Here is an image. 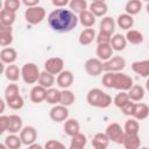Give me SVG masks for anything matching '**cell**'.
I'll return each mask as SVG.
<instances>
[{"label": "cell", "mask_w": 149, "mask_h": 149, "mask_svg": "<svg viewBox=\"0 0 149 149\" xmlns=\"http://www.w3.org/2000/svg\"><path fill=\"white\" fill-rule=\"evenodd\" d=\"M48 24L54 31L57 33H69L78 24V15H76L70 9L56 8L49 13Z\"/></svg>", "instance_id": "6da1fadb"}, {"label": "cell", "mask_w": 149, "mask_h": 149, "mask_svg": "<svg viewBox=\"0 0 149 149\" xmlns=\"http://www.w3.org/2000/svg\"><path fill=\"white\" fill-rule=\"evenodd\" d=\"M101 83L107 88H115L123 92H128L134 85L133 78L123 72H105Z\"/></svg>", "instance_id": "7a4b0ae2"}, {"label": "cell", "mask_w": 149, "mask_h": 149, "mask_svg": "<svg viewBox=\"0 0 149 149\" xmlns=\"http://www.w3.org/2000/svg\"><path fill=\"white\" fill-rule=\"evenodd\" d=\"M86 101L90 106L92 107H98V108H107L112 104V97L104 92L100 88H91L87 92L86 95Z\"/></svg>", "instance_id": "3957f363"}, {"label": "cell", "mask_w": 149, "mask_h": 149, "mask_svg": "<svg viewBox=\"0 0 149 149\" xmlns=\"http://www.w3.org/2000/svg\"><path fill=\"white\" fill-rule=\"evenodd\" d=\"M41 71L35 63H26L21 68V78L26 84L38 83Z\"/></svg>", "instance_id": "277c9868"}, {"label": "cell", "mask_w": 149, "mask_h": 149, "mask_svg": "<svg viewBox=\"0 0 149 149\" xmlns=\"http://www.w3.org/2000/svg\"><path fill=\"white\" fill-rule=\"evenodd\" d=\"M45 9L42 6H35L24 10V19L29 24H38L45 19Z\"/></svg>", "instance_id": "5b68a950"}, {"label": "cell", "mask_w": 149, "mask_h": 149, "mask_svg": "<svg viewBox=\"0 0 149 149\" xmlns=\"http://www.w3.org/2000/svg\"><path fill=\"white\" fill-rule=\"evenodd\" d=\"M105 133L108 136L109 141H112L114 143H118V144H122L123 139L126 136V133H125L123 128L119 123H116V122L109 123L106 127V132Z\"/></svg>", "instance_id": "8992f818"}, {"label": "cell", "mask_w": 149, "mask_h": 149, "mask_svg": "<svg viewBox=\"0 0 149 149\" xmlns=\"http://www.w3.org/2000/svg\"><path fill=\"white\" fill-rule=\"evenodd\" d=\"M126 66V59L121 56H113L111 59L104 62L102 69L105 72H121Z\"/></svg>", "instance_id": "52a82bcc"}, {"label": "cell", "mask_w": 149, "mask_h": 149, "mask_svg": "<svg viewBox=\"0 0 149 149\" xmlns=\"http://www.w3.org/2000/svg\"><path fill=\"white\" fill-rule=\"evenodd\" d=\"M44 71L51 74H59L64 71V61L61 57H51L44 62Z\"/></svg>", "instance_id": "ba28073f"}, {"label": "cell", "mask_w": 149, "mask_h": 149, "mask_svg": "<svg viewBox=\"0 0 149 149\" xmlns=\"http://www.w3.org/2000/svg\"><path fill=\"white\" fill-rule=\"evenodd\" d=\"M102 64H104V62H101L99 58H88L84 64V69L88 76L97 77V76L101 74L104 71Z\"/></svg>", "instance_id": "9c48e42d"}, {"label": "cell", "mask_w": 149, "mask_h": 149, "mask_svg": "<svg viewBox=\"0 0 149 149\" xmlns=\"http://www.w3.org/2000/svg\"><path fill=\"white\" fill-rule=\"evenodd\" d=\"M49 116L54 122H65L69 119V109H68V107H65L61 104L55 105L50 109Z\"/></svg>", "instance_id": "30bf717a"}, {"label": "cell", "mask_w": 149, "mask_h": 149, "mask_svg": "<svg viewBox=\"0 0 149 149\" xmlns=\"http://www.w3.org/2000/svg\"><path fill=\"white\" fill-rule=\"evenodd\" d=\"M20 139L22 141V144L26 146H30L33 143L36 142L37 139V132L33 126H26L22 128V130L20 132Z\"/></svg>", "instance_id": "8fae6325"}, {"label": "cell", "mask_w": 149, "mask_h": 149, "mask_svg": "<svg viewBox=\"0 0 149 149\" xmlns=\"http://www.w3.org/2000/svg\"><path fill=\"white\" fill-rule=\"evenodd\" d=\"M73 80H74V76L70 70H64L56 78V83H57L58 87H61L62 90L69 88L73 84Z\"/></svg>", "instance_id": "7c38bea8"}, {"label": "cell", "mask_w": 149, "mask_h": 149, "mask_svg": "<svg viewBox=\"0 0 149 149\" xmlns=\"http://www.w3.org/2000/svg\"><path fill=\"white\" fill-rule=\"evenodd\" d=\"M88 10L95 16V17H105L107 10H108V6L105 1L101 0H95L92 1L88 5Z\"/></svg>", "instance_id": "4fadbf2b"}, {"label": "cell", "mask_w": 149, "mask_h": 149, "mask_svg": "<svg viewBox=\"0 0 149 149\" xmlns=\"http://www.w3.org/2000/svg\"><path fill=\"white\" fill-rule=\"evenodd\" d=\"M132 70L144 78H149V59H143V61H135L132 63Z\"/></svg>", "instance_id": "5bb4252c"}, {"label": "cell", "mask_w": 149, "mask_h": 149, "mask_svg": "<svg viewBox=\"0 0 149 149\" xmlns=\"http://www.w3.org/2000/svg\"><path fill=\"white\" fill-rule=\"evenodd\" d=\"M113 49L111 47V44H97V49H95V54H97V58H99L101 62H106L108 59H111L113 57Z\"/></svg>", "instance_id": "9a60e30c"}, {"label": "cell", "mask_w": 149, "mask_h": 149, "mask_svg": "<svg viewBox=\"0 0 149 149\" xmlns=\"http://www.w3.org/2000/svg\"><path fill=\"white\" fill-rule=\"evenodd\" d=\"M17 58V52L14 48H3L1 51H0V59H1V63L2 64H14V62L16 61Z\"/></svg>", "instance_id": "2e32d148"}, {"label": "cell", "mask_w": 149, "mask_h": 149, "mask_svg": "<svg viewBox=\"0 0 149 149\" xmlns=\"http://www.w3.org/2000/svg\"><path fill=\"white\" fill-rule=\"evenodd\" d=\"M95 37H97V34H95V30L93 28H85L84 30L80 31L78 41H79V44L85 47V45L91 44L95 40Z\"/></svg>", "instance_id": "e0dca14e"}, {"label": "cell", "mask_w": 149, "mask_h": 149, "mask_svg": "<svg viewBox=\"0 0 149 149\" xmlns=\"http://www.w3.org/2000/svg\"><path fill=\"white\" fill-rule=\"evenodd\" d=\"M63 129H64V133H65L66 135H69L70 137H72V136H74V135H77V134L80 133V125H79L78 120H76V119H70V118H69V119L64 122Z\"/></svg>", "instance_id": "ac0fdd59"}, {"label": "cell", "mask_w": 149, "mask_h": 149, "mask_svg": "<svg viewBox=\"0 0 149 149\" xmlns=\"http://www.w3.org/2000/svg\"><path fill=\"white\" fill-rule=\"evenodd\" d=\"M13 42V28L0 24V45L7 47Z\"/></svg>", "instance_id": "d6986e66"}, {"label": "cell", "mask_w": 149, "mask_h": 149, "mask_svg": "<svg viewBox=\"0 0 149 149\" xmlns=\"http://www.w3.org/2000/svg\"><path fill=\"white\" fill-rule=\"evenodd\" d=\"M45 94H47V88H44L41 85H35L30 90V100L34 104H40L42 101H45Z\"/></svg>", "instance_id": "ffe728a7"}, {"label": "cell", "mask_w": 149, "mask_h": 149, "mask_svg": "<svg viewBox=\"0 0 149 149\" xmlns=\"http://www.w3.org/2000/svg\"><path fill=\"white\" fill-rule=\"evenodd\" d=\"M22 128H23V122H22L21 116L16 114L9 115V125H8L7 132L10 134H17L22 130Z\"/></svg>", "instance_id": "44dd1931"}, {"label": "cell", "mask_w": 149, "mask_h": 149, "mask_svg": "<svg viewBox=\"0 0 149 149\" xmlns=\"http://www.w3.org/2000/svg\"><path fill=\"white\" fill-rule=\"evenodd\" d=\"M115 26H116V22L114 21L112 16H105L101 19L99 23V31H104V33L112 35L115 30Z\"/></svg>", "instance_id": "7402d4cb"}, {"label": "cell", "mask_w": 149, "mask_h": 149, "mask_svg": "<svg viewBox=\"0 0 149 149\" xmlns=\"http://www.w3.org/2000/svg\"><path fill=\"white\" fill-rule=\"evenodd\" d=\"M149 115V106L144 102H135V109H134V114L133 118L136 119L137 121L140 120H144L147 119Z\"/></svg>", "instance_id": "603a6c76"}, {"label": "cell", "mask_w": 149, "mask_h": 149, "mask_svg": "<svg viewBox=\"0 0 149 149\" xmlns=\"http://www.w3.org/2000/svg\"><path fill=\"white\" fill-rule=\"evenodd\" d=\"M3 74H5V77L9 81L15 83L21 77V69H19V66L15 65V64H10V65H7L6 66V69L3 71Z\"/></svg>", "instance_id": "cb8c5ba5"}, {"label": "cell", "mask_w": 149, "mask_h": 149, "mask_svg": "<svg viewBox=\"0 0 149 149\" xmlns=\"http://www.w3.org/2000/svg\"><path fill=\"white\" fill-rule=\"evenodd\" d=\"M127 43H128V42H127L125 35H121V34H114V35L112 36V40H111V47H112V49L115 50V51H122V50H125Z\"/></svg>", "instance_id": "d4e9b609"}, {"label": "cell", "mask_w": 149, "mask_h": 149, "mask_svg": "<svg viewBox=\"0 0 149 149\" xmlns=\"http://www.w3.org/2000/svg\"><path fill=\"white\" fill-rule=\"evenodd\" d=\"M78 20H79L80 24H81L83 27H85V28H91V27H93L94 23H95V16H94L88 9L84 10L83 13H80V14L78 15Z\"/></svg>", "instance_id": "484cf974"}, {"label": "cell", "mask_w": 149, "mask_h": 149, "mask_svg": "<svg viewBox=\"0 0 149 149\" xmlns=\"http://www.w3.org/2000/svg\"><path fill=\"white\" fill-rule=\"evenodd\" d=\"M116 24L121 28V29H123V30H130V28L134 26V19H133V16L132 15H128V14H120L119 16H118V19H116Z\"/></svg>", "instance_id": "4316f807"}, {"label": "cell", "mask_w": 149, "mask_h": 149, "mask_svg": "<svg viewBox=\"0 0 149 149\" xmlns=\"http://www.w3.org/2000/svg\"><path fill=\"white\" fill-rule=\"evenodd\" d=\"M122 146L125 149H140L141 140L139 135H127L123 139Z\"/></svg>", "instance_id": "83f0119b"}, {"label": "cell", "mask_w": 149, "mask_h": 149, "mask_svg": "<svg viewBox=\"0 0 149 149\" xmlns=\"http://www.w3.org/2000/svg\"><path fill=\"white\" fill-rule=\"evenodd\" d=\"M15 19H16V13L6 10L3 8L1 9L0 12V24L1 26L12 27V24L15 22Z\"/></svg>", "instance_id": "f1b7e54d"}, {"label": "cell", "mask_w": 149, "mask_h": 149, "mask_svg": "<svg viewBox=\"0 0 149 149\" xmlns=\"http://www.w3.org/2000/svg\"><path fill=\"white\" fill-rule=\"evenodd\" d=\"M126 40L128 43L134 44V45H139L143 42V34L136 29H130L126 33Z\"/></svg>", "instance_id": "f546056e"}, {"label": "cell", "mask_w": 149, "mask_h": 149, "mask_svg": "<svg viewBox=\"0 0 149 149\" xmlns=\"http://www.w3.org/2000/svg\"><path fill=\"white\" fill-rule=\"evenodd\" d=\"M144 93H146V91H144L143 86H141V85H133V87L128 91L129 99L134 102L141 101L144 98Z\"/></svg>", "instance_id": "4dcf8cb0"}, {"label": "cell", "mask_w": 149, "mask_h": 149, "mask_svg": "<svg viewBox=\"0 0 149 149\" xmlns=\"http://www.w3.org/2000/svg\"><path fill=\"white\" fill-rule=\"evenodd\" d=\"M123 130L127 135H139V132H140V125H139V121L134 118H130L128 119L126 122H125V126H123Z\"/></svg>", "instance_id": "1f68e13d"}, {"label": "cell", "mask_w": 149, "mask_h": 149, "mask_svg": "<svg viewBox=\"0 0 149 149\" xmlns=\"http://www.w3.org/2000/svg\"><path fill=\"white\" fill-rule=\"evenodd\" d=\"M55 80H56V79H55V76H54V74H51V73H49V72H47V71H42L41 74H40L38 85H41V86H43L44 88L49 90V88H51V87L54 86Z\"/></svg>", "instance_id": "d6a6232c"}, {"label": "cell", "mask_w": 149, "mask_h": 149, "mask_svg": "<svg viewBox=\"0 0 149 149\" xmlns=\"http://www.w3.org/2000/svg\"><path fill=\"white\" fill-rule=\"evenodd\" d=\"M91 143L93 148H107L109 143V139L106 135V133H97L93 136Z\"/></svg>", "instance_id": "836d02e7"}, {"label": "cell", "mask_w": 149, "mask_h": 149, "mask_svg": "<svg viewBox=\"0 0 149 149\" xmlns=\"http://www.w3.org/2000/svg\"><path fill=\"white\" fill-rule=\"evenodd\" d=\"M87 139L84 134L79 133L74 136L71 137V142H70V147L68 149H85Z\"/></svg>", "instance_id": "e575fe53"}, {"label": "cell", "mask_w": 149, "mask_h": 149, "mask_svg": "<svg viewBox=\"0 0 149 149\" xmlns=\"http://www.w3.org/2000/svg\"><path fill=\"white\" fill-rule=\"evenodd\" d=\"M87 1L86 0H71L69 3V8L71 12H73L76 15H79L84 10L87 9Z\"/></svg>", "instance_id": "d590c367"}, {"label": "cell", "mask_w": 149, "mask_h": 149, "mask_svg": "<svg viewBox=\"0 0 149 149\" xmlns=\"http://www.w3.org/2000/svg\"><path fill=\"white\" fill-rule=\"evenodd\" d=\"M141 9H142V2L140 0H129L125 6L126 14L132 15V16L139 14Z\"/></svg>", "instance_id": "8d00e7d4"}, {"label": "cell", "mask_w": 149, "mask_h": 149, "mask_svg": "<svg viewBox=\"0 0 149 149\" xmlns=\"http://www.w3.org/2000/svg\"><path fill=\"white\" fill-rule=\"evenodd\" d=\"M76 100V97H74V93L66 88V90H62L61 91V100H59V104L65 106V107H69L71 106Z\"/></svg>", "instance_id": "74e56055"}, {"label": "cell", "mask_w": 149, "mask_h": 149, "mask_svg": "<svg viewBox=\"0 0 149 149\" xmlns=\"http://www.w3.org/2000/svg\"><path fill=\"white\" fill-rule=\"evenodd\" d=\"M59 100H61V91L55 88V87H51L49 90H47V94H45V101L50 105H58L59 104Z\"/></svg>", "instance_id": "f35d334b"}, {"label": "cell", "mask_w": 149, "mask_h": 149, "mask_svg": "<svg viewBox=\"0 0 149 149\" xmlns=\"http://www.w3.org/2000/svg\"><path fill=\"white\" fill-rule=\"evenodd\" d=\"M3 143L8 149H20L22 141H21L20 136H17L16 134H9L8 136H6Z\"/></svg>", "instance_id": "ab89813d"}, {"label": "cell", "mask_w": 149, "mask_h": 149, "mask_svg": "<svg viewBox=\"0 0 149 149\" xmlns=\"http://www.w3.org/2000/svg\"><path fill=\"white\" fill-rule=\"evenodd\" d=\"M130 101L129 99V95H128V92H123V91H120L113 99V104L118 107V108H122L126 104H128Z\"/></svg>", "instance_id": "60d3db41"}, {"label": "cell", "mask_w": 149, "mask_h": 149, "mask_svg": "<svg viewBox=\"0 0 149 149\" xmlns=\"http://www.w3.org/2000/svg\"><path fill=\"white\" fill-rule=\"evenodd\" d=\"M17 95H20V88H19L17 84L13 83V84H9L6 86V88H5V100L6 101H8Z\"/></svg>", "instance_id": "b9f144b4"}, {"label": "cell", "mask_w": 149, "mask_h": 149, "mask_svg": "<svg viewBox=\"0 0 149 149\" xmlns=\"http://www.w3.org/2000/svg\"><path fill=\"white\" fill-rule=\"evenodd\" d=\"M6 102H7L8 107H9L10 109H14V111L21 109V108L23 107V105H24V100H23V98H22L21 95H17V97H15V98H13V99L6 101Z\"/></svg>", "instance_id": "7bdbcfd3"}, {"label": "cell", "mask_w": 149, "mask_h": 149, "mask_svg": "<svg viewBox=\"0 0 149 149\" xmlns=\"http://www.w3.org/2000/svg\"><path fill=\"white\" fill-rule=\"evenodd\" d=\"M20 6H21V2L19 0H5V2H3V9L14 12V13H16V10L20 8Z\"/></svg>", "instance_id": "ee69618b"}, {"label": "cell", "mask_w": 149, "mask_h": 149, "mask_svg": "<svg viewBox=\"0 0 149 149\" xmlns=\"http://www.w3.org/2000/svg\"><path fill=\"white\" fill-rule=\"evenodd\" d=\"M111 40H112V35L104 31H99L95 37L97 44H111Z\"/></svg>", "instance_id": "f6af8a7d"}, {"label": "cell", "mask_w": 149, "mask_h": 149, "mask_svg": "<svg viewBox=\"0 0 149 149\" xmlns=\"http://www.w3.org/2000/svg\"><path fill=\"white\" fill-rule=\"evenodd\" d=\"M44 149H68V148L57 140H49L45 142Z\"/></svg>", "instance_id": "bcb514c9"}, {"label": "cell", "mask_w": 149, "mask_h": 149, "mask_svg": "<svg viewBox=\"0 0 149 149\" xmlns=\"http://www.w3.org/2000/svg\"><path fill=\"white\" fill-rule=\"evenodd\" d=\"M134 109H135V102L132 101V100H130L128 104H126V105L121 108L122 113H123L125 115H129V116H133V114H134Z\"/></svg>", "instance_id": "7dc6e473"}, {"label": "cell", "mask_w": 149, "mask_h": 149, "mask_svg": "<svg viewBox=\"0 0 149 149\" xmlns=\"http://www.w3.org/2000/svg\"><path fill=\"white\" fill-rule=\"evenodd\" d=\"M9 125V116L7 115H1L0 116V133H3L8 129Z\"/></svg>", "instance_id": "c3c4849f"}, {"label": "cell", "mask_w": 149, "mask_h": 149, "mask_svg": "<svg viewBox=\"0 0 149 149\" xmlns=\"http://www.w3.org/2000/svg\"><path fill=\"white\" fill-rule=\"evenodd\" d=\"M51 3L56 8H65V6H68L70 3V1L69 0H52Z\"/></svg>", "instance_id": "681fc988"}, {"label": "cell", "mask_w": 149, "mask_h": 149, "mask_svg": "<svg viewBox=\"0 0 149 149\" xmlns=\"http://www.w3.org/2000/svg\"><path fill=\"white\" fill-rule=\"evenodd\" d=\"M22 3L27 7V8H31V7H35V6H38L40 1L38 0H23Z\"/></svg>", "instance_id": "f907efd6"}, {"label": "cell", "mask_w": 149, "mask_h": 149, "mask_svg": "<svg viewBox=\"0 0 149 149\" xmlns=\"http://www.w3.org/2000/svg\"><path fill=\"white\" fill-rule=\"evenodd\" d=\"M27 149H44V147H42L40 143H33V144H30V146H28V148Z\"/></svg>", "instance_id": "816d5d0a"}, {"label": "cell", "mask_w": 149, "mask_h": 149, "mask_svg": "<svg viewBox=\"0 0 149 149\" xmlns=\"http://www.w3.org/2000/svg\"><path fill=\"white\" fill-rule=\"evenodd\" d=\"M5 102H6V100H3V99H1V100H0V104H1L0 113H3V112H5Z\"/></svg>", "instance_id": "f5cc1de1"}, {"label": "cell", "mask_w": 149, "mask_h": 149, "mask_svg": "<svg viewBox=\"0 0 149 149\" xmlns=\"http://www.w3.org/2000/svg\"><path fill=\"white\" fill-rule=\"evenodd\" d=\"M146 90L147 91H149V78L147 79V81H146Z\"/></svg>", "instance_id": "db71d44e"}, {"label": "cell", "mask_w": 149, "mask_h": 149, "mask_svg": "<svg viewBox=\"0 0 149 149\" xmlns=\"http://www.w3.org/2000/svg\"><path fill=\"white\" fill-rule=\"evenodd\" d=\"M0 149H8V148L5 146V143H1V144H0Z\"/></svg>", "instance_id": "11a10c76"}, {"label": "cell", "mask_w": 149, "mask_h": 149, "mask_svg": "<svg viewBox=\"0 0 149 149\" xmlns=\"http://www.w3.org/2000/svg\"><path fill=\"white\" fill-rule=\"evenodd\" d=\"M146 10H147V13L149 14V2H148V3L146 5Z\"/></svg>", "instance_id": "9f6ffc18"}, {"label": "cell", "mask_w": 149, "mask_h": 149, "mask_svg": "<svg viewBox=\"0 0 149 149\" xmlns=\"http://www.w3.org/2000/svg\"><path fill=\"white\" fill-rule=\"evenodd\" d=\"M140 149H149L148 147H142V148H140Z\"/></svg>", "instance_id": "6f0895ef"}, {"label": "cell", "mask_w": 149, "mask_h": 149, "mask_svg": "<svg viewBox=\"0 0 149 149\" xmlns=\"http://www.w3.org/2000/svg\"><path fill=\"white\" fill-rule=\"evenodd\" d=\"M94 149H107V148H94Z\"/></svg>", "instance_id": "680465c9"}]
</instances>
